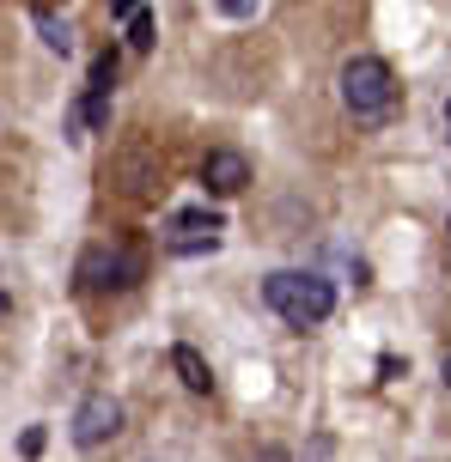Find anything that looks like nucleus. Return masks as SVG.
Returning <instances> with one entry per match:
<instances>
[{"label":"nucleus","mask_w":451,"mask_h":462,"mask_svg":"<svg viewBox=\"0 0 451 462\" xmlns=\"http://www.w3.org/2000/svg\"><path fill=\"white\" fill-rule=\"evenodd\" d=\"M171 371L183 377V390H190V395H208V390H214V371H208V359H202L190 341L171 346Z\"/></svg>","instance_id":"8"},{"label":"nucleus","mask_w":451,"mask_h":462,"mask_svg":"<svg viewBox=\"0 0 451 462\" xmlns=\"http://www.w3.org/2000/svg\"><path fill=\"white\" fill-rule=\"evenodd\" d=\"M31 24L43 31V43L55 49V55H73V24L55 13V6H31Z\"/></svg>","instance_id":"9"},{"label":"nucleus","mask_w":451,"mask_h":462,"mask_svg":"<svg viewBox=\"0 0 451 462\" xmlns=\"http://www.w3.org/2000/svg\"><path fill=\"white\" fill-rule=\"evenodd\" d=\"M202 183L214 189V195H238V189L250 183V159L232 152V146H214V152L202 159Z\"/></svg>","instance_id":"6"},{"label":"nucleus","mask_w":451,"mask_h":462,"mask_svg":"<svg viewBox=\"0 0 451 462\" xmlns=\"http://www.w3.org/2000/svg\"><path fill=\"white\" fill-rule=\"evenodd\" d=\"M117 432H122V402L117 395L98 390L73 408V444H80V450H98V444H110Z\"/></svg>","instance_id":"5"},{"label":"nucleus","mask_w":451,"mask_h":462,"mask_svg":"<svg viewBox=\"0 0 451 462\" xmlns=\"http://www.w3.org/2000/svg\"><path fill=\"white\" fill-rule=\"evenodd\" d=\"M220 13H226V19H257L262 6L257 0H220Z\"/></svg>","instance_id":"11"},{"label":"nucleus","mask_w":451,"mask_h":462,"mask_svg":"<svg viewBox=\"0 0 451 462\" xmlns=\"http://www.w3.org/2000/svg\"><path fill=\"white\" fill-rule=\"evenodd\" d=\"M19 450H24V457H37V450H43V426H24V439H19Z\"/></svg>","instance_id":"12"},{"label":"nucleus","mask_w":451,"mask_h":462,"mask_svg":"<svg viewBox=\"0 0 451 462\" xmlns=\"http://www.w3.org/2000/svg\"><path fill=\"white\" fill-rule=\"evenodd\" d=\"M220 231H226V219L214 208H183L165 219V250L171 255H208V250H220Z\"/></svg>","instance_id":"4"},{"label":"nucleus","mask_w":451,"mask_h":462,"mask_svg":"<svg viewBox=\"0 0 451 462\" xmlns=\"http://www.w3.org/2000/svg\"><path fill=\"white\" fill-rule=\"evenodd\" d=\"M117 19L128 24V49H153V13L146 6H135V0H122Z\"/></svg>","instance_id":"10"},{"label":"nucleus","mask_w":451,"mask_h":462,"mask_svg":"<svg viewBox=\"0 0 451 462\" xmlns=\"http://www.w3.org/2000/svg\"><path fill=\"white\" fill-rule=\"evenodd\" d=\"M262 304L293 328H317V323H330V310H335V286L324 274H293V268H281V274L262 280Z\"/></svg>","instance_id":"1"},{"label":"nucleus","mask_w":451,"mask_h":462,"mask_svg":"<svg viewBox=\"0 0 451 462\" xmlns=\"http://www.w3.org/2000/svg\"><path fill=\"white\" fill-rule=\"evenodd\" d=\"M141 274H146V255L135 244H122V237H104V244H86L80 250L73 286L80 292H128Z\"/></svg>","instance_id":"2"},{"label":"nucleus","mask_w":451,"mask_h":462,"mask_svg":"<svg viewBox=\"0 0 451 462\" xmlns=\"http://www.w3.org/2000/svg\"><path fill=\"white\" fill-rule=\"evenodd\" d=\"M6 317H13V299H6V292H0V323H6Z\"/></svg>","instance_id":"13"},{"label":"nucleus","mask_w":451,"mask_h":462,"mask_svg":"<svg viewBox=\"0 0 451 462\" xmlns=\"http://www.w3.org/2000/svg\"><path fill=\"white\" fill-rule=\"evenodd\" d=\"M446 128H451V97H446Z\"/></svg>","instance_id":"14"},{"label":"nucleus","mask_w":451,"mask_h":462,"mask_svg":"<svg viewBox=\"0 0 451 462\" xmlns=\"http://www.w3.org/2000/svg\"><path fill=\"white\" fill-rule=\"evenodd\" d=\"M98 128H110V92H92V86H86V97H80L73 116H68V140H86V134H98Z\"/></svg>","instance_id":"7"},{"label":"nucleus","mask_w":451,"mask_h":462,"mask_svg":"<svg viewBox=\"0 0 451 462\" xmlns=\"http://www.w3.org/2000/svg\"><path fill=\"white\" fill-rule=\"evenodd\" d=\"M446 383H451V359H446Z\"/></svg>","instance_id":"15"},{"label":"nucleus","mask_w":451,"mask_h":462,"mask_svg":"<svg viewBox=\"0 0 451 462\" xmlns=\"http://www.w3.org/2000/svg\"><path fill=\"white\" fill-rule=\"evenodd\" d=\"M342 104H348L354 122H384L397 110V73L384 68L379 55H354L342 68Z\"/></svg>","instance_id":"3"}]
</instances>
